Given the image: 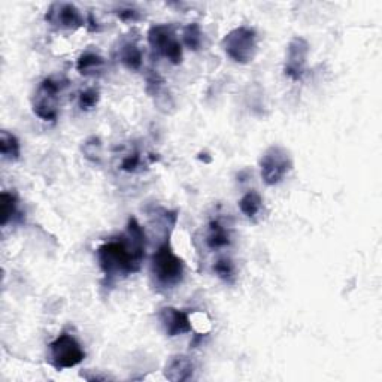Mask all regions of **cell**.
<instances>
[{"label":"cell","instance_id":"6da1fadb","mask_svg":"<svg viewBox=\"0 0 382 382\" xmlns=\"http://www.w3.org/2000/svg\"><path fill=\"white\" fill-rule=\"evenodd\" d=\"M145 249V230L135 216H130L121 236L111 239L97 248L99 266L109 281L125 278L141 271Z\"/></svg>","mask_w":382,"mask_h":382},{"label":"cell","instance_id":"7a4b0ae2","mask_svg":"<svg viewBox=\"0 0 382 382\" xmlns=\"http://www.w3.org/2000/svg\"><path fill=\"white\" fill-rule=\"evenodd\" d=\"M151 273L159 287L168 290L180 285L184 278V261L175 254L169 239L152 254Z\"/></svg>","mask_w":382,"mask_h":382},{"label":"cell","instance_id":"3957f363","mask_svg":"<svg viewBox=\"0 0 382 382\" xmlns=\"http://www.w3.org/2000/svg\"><path fill=\"white\" fill-rule=\"evenodd\" d=\"M226 56L239 65H248L257 56V32L248 25H240L228 32L221 41Z\"/></svg>","mask_w":382,"mask_h":382},{"label":"cell","instance_id":"277c9868","mask_svg":"<svg viewBox=\"0 0 382 382\" xmlns=\"http://www.w3.org/2000/svg\"><path fill=\"white\" fill-rule=\"evenodd\" d=\"M261 180L266 185H278L295 168V161L290 151L281 145H272L267 148L259 161Z\"/></svg>","mask_w":382,"mask_h":382},{"label":"cell","instance_id":"5b68a950","mask_svg":"<svg viewBox=\"0 0 382 382\" xmlns=\"http://www.w3.org/2000/svg\"><path fill=\"white\" fill-rule=\"evenodd\" d=\"M84 359L85 351L82 350L81 343L68 333H61L57 339L51 342L48 347V363L53 366L56 371L72 369L82 363Z\"/></svg>","mask_w":382,"mask_h":382},{"label":"cell","instance_id":"8992f818","mask_svg":"<svg viewBox=\"0 0 382 382\" xmlns=\"http://www.w3.org/2000/svg\"><path fill=\"white\" fill-rule=\"evenodd\" d=\"M148 44L154 53L168 58L172 65H180L183 61V45L178 41L172 25H152L148 30Z\"/></svg>","mask_w":382,"mask_h":382},{"label":"cell","instance_id":"52a82bcc","mask_svg":"<svg viewBox=\"0 0 382 382\" xmlns=\"http://www.w3.org/2000/svg\"><path fill=\"white\" fill-rule=\"evenodd\" d=\"M61 84L54 78H45L36 88L32 106L36 117L44 121H56L58 117Z\"/></svg>","mask_w":382,"mask_h":382},{"label":"cell","instance_id":"ba28073f","mask_svg":"<svg viewBox=\"0 0 382 382\" xmlns=\"http://www.w3.org/2000/svg\"><path fill=\"white\" fill-rule=\"evenodd\" d=\"M309 42L302 36L292 37L287 47L284 72L292 81H300L307 72L309 57Z\"/></svg>","mask_w":382,"mask_h":382},{"label":"cell","instance_id":"9c48e42d","mask_svg":"<svg viewBox=\"0 0 382 382\" xmlns=\"http://www.w3.org/2000/svg\"><path fill=\"white\" fill-rule=\"evenodd\" d=\"M45 21L61 30H78L85 25L81 11L75 5L66 2L51 5L45 14Z\"/></svg>","mask_w":382,"mask_h":382},{"label":"cell","instance_id":"30bf717a","mask_svg":"<svg viewBox=\"0 0 382 382\" xmlns=\"http://www.w3.org/2000/svg\"><path fill=\"white\" fill-rule=\"evenodd\" d=\"M159 321L169 338L181 336L190 333L193 327H191L190 316L187 312L176 309L173 307H164L157 314Z\"/></svg>","mask_w":382,"mask_h":382},{"label":"cell","instance_id":"8fae6325","mask_svg":"<svg viewBox=\"0 0 382 382\" xmlns=\"http://www.w3.org/2000/svg\"><path fill=\"white\" fill-rule=\"evenodd\" d=\"M195 375V363L184 354H176L164 367V378L172 382L190 381Z\"/></svg>","mask_w":382,"mask_h":382},{"label":"cell","instance_id":"7c38bea8","mask_svg":"<svg viewBox=\"0 0 382 382\" xmlns=\"http://www.w3.org/2000/svg\"><path fill=\"white\" fill-rule=\"evenodd\" d=\"M118 58L130 70H139L142 68V51L133 41H127L118 48Z\"/></svg>","mask_w":382,"mask_h":382},{"label":"cell","instance_id":"4fadbf2b","mask_svg":"<svg viewBox=\"0 0 382 382\" xmlns=\"http://www.w3.org/2000/svg\"><path fill=\"white\" fill-rule=\"evenodd\" d=\"M232 244L230 233H228L227 228L220 221H211L208 235H207V245L211 249H221Z\"/></svg>","mask_w":382,"mask_h":382},{"label":"cell","instance_id":"5bb4252c","mask_svg":"<svg viewBox=\"0 0 382 382\" xmlns=\"http://www.w3.org/2000/svg\"><path fill=\"white\" fill-rule=\"evenodd\" d=\"M239 209L248 220L254 221L261 214V209H263L261 196L254 190L248 191V193L242 196V199L239 200Z\"/></svg>","mask_w":382,"mask_h":382},{"label":"cell","instance_id":"9a60e30c","mask_svg":"<svg viewBox=\"0 0 382 382\" xmlns=\"http://www.w3.org/2000/svg\"><path fill=\"white\" fill-rule=\"evenodd\" d=\"M0 152H2L4 159L11 161H17L20 159L21 147L16 135H12L6 130L0 132Z\"/></svg>","mask_w":382,"mask_h":382},{"label":"cell","instance_id":"2e32d148","mask_svg":"<svg viewBox=\"0 0 382 382\" xmlns=\"http://www.w3.org/2000/svg\"><path fill=\"white\" fill-rule=\"evenodd\" d=\"M105 66V60L96 53H85L76 61V70L84 76L96 75Z\"/></svg>","mask_w":382,"mask_h":382},{"label":"cell","instance_id":"e0dca14e","mask_svg":"<svg viewBox=\"0 0 382 382\" xmlns=\"http://www.w3.org/2000/svg\"><path fill=\"white\" fill-rule=\"evenodd\" d=\"M17 207L18 203L16 195L8 193V191L0 195V224L4 227L16 216Z\"/></svg>","mask_w":382,"mask_h":382},{"label":"cell","instance_id":"ac0fdd59","mask_svg":"<svg viewBox=\"0 0 382 382\" xmlns=\"http://www.w3.org/2000/svg\"><path fill=\"white\" fill-rule=\"evenodd\" d=\"M184 45L191 51H199L203 44V33L197 23H190L183 32Z\"/></svg>","mask_w":382,"mask_h":382},{"label":"cell","instance_id":"d6986e66","mask_svg":"<svg viewBox=\"0 0 382 382\" xmlns=\"http://www.w3.org/2000/svg\"><path fill=\"white\" fill-rule=\"evenodd\" d=\"M212 269H214V273L218 276L220 279H223V281H226V283H233L235 281L236 269H235V264H233V261L230 259H227V257L218 259L215 261Z\"/></svg>","mask_w":382,"mask_h":382},{"label":"cell","instance_id":"ffe728a7","mask_svg":"<svg viewBox=\"0 0 382 382\" xmlns=\"http://www.w3.org/2000/svg\"><path fill=\"white\" fill-rule=\"evenodd\" d=\"M100 100V93L97 88H87V90L80 93L78 105L82 111H92L97 106Z\"/></svg>","mask_w":382,"mask_h":382},{"label":"cell","instance_id":"44dd1931","mask_svg":"<svg viewBox=\"0 0 382 382\" xmlns=\"http://www.w3.org/2000/svg\"><path fill=\"white\" fill-rule=\"evenodd\" d=\"M141 164H142V157L141 154H139V152H133V154H129V156H125L121 161V171L124 172H136L139 168H141Z\"/></svg>","mask_w":382,"mask_h":382},{"label":"cell","instance_id":"7402d4cb","mask_svg":"<svg viewBox=\"0 0 382 382\" xmlns=\"http://www.w3.org/2000/svg\"><path fill=\"white\" fill-rule=\"evenodd\" d=\"M117 16L123 20V21H137L139 20V12L132 9V8H125V9H120L117 12Z\"/></svg>","mask_w":382,"mask_h":382}]
</instances>
